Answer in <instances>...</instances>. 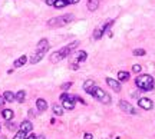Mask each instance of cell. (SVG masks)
Returning a JSON list of instances; mask_svg holds the SVG:
<instances>
[{"mask_svg":"<svg viewBox=\"0 0 155 139\" xmlns=\"http://www.w3.org/2000/svg\"><path fill=\"white\" fill-rule=\"evenodd\" d=\"M138 106L145 109V110H151V109L154 107V103H152V100L148 99V97H141V99H138Z\"/></svg>","mask_w":155,"mask_h":139,"instance_id":"8","label":"cell"},{"mask_svg":"<svg viewBox=\"0 0 155 139\" xmlns=\"http://www.w3.org/2000/svg\"><path fill=\"white\" fill-rule=\"evenodd\" d=\"M119 107H121V110L126 112V113L136 115V109H135V107H133L129 102H126V100H119Z\"/></svg>","mask_w":155,"mask_h":139,"instance_id":"7","label":"cell"},{"mask_svg":"<svg viewBox=\"0 0 155 139\" xmlns=\"http://www.w3.org/2000/svg\"><path fill=\"white\" fill-rule=\"evenodd\" d=\"M73 19H75V16H73L72 13H69V14H63V16L53 17V19L47 20V26H49V27H62V26L69 24Z\"/></svg>","mask_w":155,"mask_h":139,"instance_id":"4","label":"cell"},{"mask_svg":"<svg viewBox=\"0 0 155 139\" xmlns=\"http://www.w3.org/2000/svg\"><path fill=\"white\" fill-rule=\"evenodd\" d=\"M26 139H37V136L34 133H30V135H26Z\"/></svg>","mask_w":155,"mask_h":139,"instance_id":"30","label":"cell"},{"mask_svg":"<svg viewBox=\"0 0 155 139\" xmlns=\"http://www.w3.org/2000/svg\"><path fill=\"white\" fill-rule=\"evenodd\" d=\"M86 52L85 50H80V52H78L73 57H72V63H70V67L73 69V70H76L78 67H79V63H82V62H85L86 60Z\"/></svg>","mask_w":155,"mask_h":139,"instance_id":"6","label":"cell"},{"mask_svg":"<svg viewBox=\"0 0 155 139\" xmlns=\"http://www.w3.org/2000/svg\"><path fill=\"white\" fill-rule=\"evenodd\" d=\"M0 128H1V125H0Z\"/></svg>","mask_w":155,"mask_h":139,"instance_id":"36","label":"cell"},{"mask_svg":"<svg viewBox=\"0 0 155 139\" xmlns=\"http://www.w3.org/2000/svg\"><path fill=\"white\" fill-rule=\"evenodd\" d=\"M141 70H142V66H141V64H133V66H132V72H133V73H139Z\"/></svg>","mask_w":155,"mask_h":139,"instance_id":"26","label":"cell"},{"mask_svg":"<svg viewBox=\"0 0 155 139\" xmlns=\"http://www.w3.org/2000/svg\"><path fill=\"white\" fill-rule=\"evenodd\" d=\"M95 85V82H93V79H88L85 83H83V90H86V89H89L90 86Z\"/></svg>","mask_w":155,"mask_h":139,"instance_id":"24","label":"cell"},{"mask_svg":"<svg viewBox=\"0 0 155 139\" xmlns=\"http://www.w3.org/2000/svg\"><path fill=\"white\" fill-rule=\"evenodd\" d=\"M0 139H6V136H0Z\"/></svg>","mask_w":155,"mask_h":139,"instance_id":"35","label":"cell"},{"mask_svg":"<svg viewBox=\"0 0 155 139\" xmlns=\"http://www.w3.org/2000/svg\"><path fill=\"white\" fill-rule=\"evenodd\" d=\"M53 113L56 116H62L63 115V106L60 105H53Z\"/></svg>","mask_w":155,"mask_h":139,"instance_id":"19","label":"cell"},{"mask_svg":"<svg viewBox=\"0 0 155 139\" xmlns=\"http://www.w3.org/2000/svg\"><path fill=\"white\" fill-rule=\"evenodd\" d=\"M145 53L146 52H145L144 49H135L133 50V56H145Z\"/></svg>","mask_w":155,"mask_h":139,"instance_id":"25","label":"cell"},{"mask_svg":"<svg viewBox=\"0 0 155 139\" xmlns=\"http://www.w3.org/2000/svg\"><path fill=\"white\" fill-rule=\"evenodd\" d=\"M24 99H26V92H24V90H19V92L14 95V100L19 102V103H22Z\"/></svg>","mask_w":155,"mask_h":139,"instance_id":"18","label":"cell"},{"mask_svg":"<svg viewBox=\"0 0 155 139\" xmlns=\"http://www.w3.org/2000/svg\"><path fill=\"white\" fill-rule=\"evenodd\" d=\"M60 100L63 102V103H62V106L65 107V109L72 110V109L75 107V100H76V96H73V95H67V93H63V95H60Z\"/></svg>","mask_w":155,"mask_h":139,"instance_id":"5","label":"cell"},{"mask_svg":"<svg viewBox=\"0 0 155 139\" xmlns=\"http://www.w3.org/2000/svg\"><path fill=\"white\" fill-rule=\"evenodd\" d=\"M55 1H56V0H46V4H47V6H53V4H55Z\"/></svg>","mask_w":155,"mask_h":139,"instance_id":"31","label":"cell"},{"mask_svg":"<svg viewBox=\"0 0 155 139\" xmlns=\"http://www.w3.org/2000/svg\"><path fill=\"white\" fill-rule=\"evenodd\" d=\"M78 44H79V42L75 40V42L69 43V44L65 46V47H62L60 50H57V52H55V53H52L50 54V62H52V63H57V62H60L62 59L67 57V56H69V54L72 53V52L78 47Z\"/></svg>","mask_w":155,"mask_h":139,"instance_id":"1","label":"cell"},{"mask_svg":"<svg viewBox=\"0 0 155 139\" xmlns=\"http://www.w3.org/2000/svg\"><path fill=\"white\" fill-rule=\"evenodd\" d=\"M26 135H27V133H26V132H23L22 129H20V130L14 135V138H13V139H26Z\"/></svg>","mask_w":155,"mask_h":139,"instance_id":"23","label":"cell"},{"mask_svg":"<svg viewBox=\"0 0 155 139\" xmlns=\"http://www.w3.org/2000/svg\"><path fill=\"white\" fill-rule=\"evenodd\" d=\"M88 95H90L92 97H96L99 102H102V103H105V105H109L112 102V99H111V96L106 93V92H103L100 87H98V86H90L89 89H86L85 90Z\"/></svg>","mask_w":155,"mask_h":139,"instance_id":"3","label":"cell"},{"mask_svg":"<svg viewBox=\"0 0 155 139\" xmlns=\"http://www.w3.org/2000/svg\"><path fill=\"white\" fill-rule=\"evenodd\" d=\"M4 103H6V99H4V96H0V107L4 106Z\"/></svg>","mask_w":155,"mask_h":139,"instance_id":"29","label":"cell"},{"mask_svg":"<svg viewBox=\"0 0 155 139\" xmlns=\"http://www.w3.org/2000/svg\"><path fill=\"white\" fill-rule=\"evenodd\" d=\"M44 54H46V52H43V50H36V53L30 57V63L34 64V63H39L42 59L44 57Z\"/></svg>","mask_w":155,"mask_h":139,"instance_id":"10","label":"cell"},{"mask_svg":"<svg viewBox=\"0 0 155 139\" xmlns=\"http://www.w3.org/2000/svg\"><path fill=\"white\" fill-rule=\"evenodd\" d=\"M106 83H108V86L111 87L112 90L121 92V83H119L118 80H115V79H112V77H106Z\"/></svg>","mask_w":155,"mask_h":139,"instance_id":"9","label":"cell"},{"mask_svg":"<svg viewBox=\"0 0 155 139\" xmlns=\"http://www.w3.org/2000/svg\"><path fill=\"white\" fill-rule=\"evenodd\" d=\"M39 139H44V136L43 135H39Z\"/></svg>","mask_w":155,"mask_h":139,"instance_id":"34","label":"cell"},{"mask_svg":"<svg viewBox=\"0 0 155 139\" xmlns=\"http://www.w3.org/2000/svg\"><path fill=\"white\" fill-rule=\"evenodd\" d=\"M83 138H85V139H93V136H92V133H85V135H83Z\"/></svg>","mask_w":155,"mask_h":139,"instance_id":"33","label":"cell"},{"mask_svg":"<svg viewBox=\"0 0 155 139\" xmlns=\"http://www.w3.org/2000/svg\"><path fill=\"white\" fill-rule=\"evenodd\" d=\"M99 6V0H88V10L95 11Z\"/></svg>","mask_w":155,"mask_h":139,"instance_id":"16","label":"cell"},{"mask_svg":"<svg viewBox=\"0 0 155 139\" xmlns=\"http://www.w3.org/2000/svg\"><path fill=\"white\" fill-rule=\"evenodd\" d=\"M55 6L56 9H62V7H65V6H67V1L66 0H56L55 1Z\"/></svg>","mask_w":155,"mask_h":139,"instance_id":"21","label":"cell"},{"mask_svg":"<svg viewBox=\"0 0 155 139\" xmlns=\"http://www.w3.org/2000/svg\"><path fill=\"white\" fill-rule=\"evenodd\" d=\"M3 96H4V99H6V102H13V100H14V93L10 92V90H6Z\"/></svg>","mask_w":155,"mask_h":139,"instance_id":"20","label":"cell"},{"mask_svg":"<svg viewBox=\"0 0 155 139\" xmlns=\"http://www.w3.org/2000/svg\"><path fill=\"white\" fill-rule=\"evenodd\" d=\"M128 79H129V72H125V70L118 72V80L119 82H126Z\"/></svg>","mask_w":155,"mask_h":139,"instance_id":"17","label":"cell"},{"mask_svg":"<svg viewBox=\"0 0 155 139\" xmlns=\"http://www.w3.org/2000/svg\"><path fill=\"white\" fill-rule=\"evenodd\" d=\"M32 123H30V120H23L22 123H20V129H22L23 132H26V133H29L30 130H32Z\"/></svg>","mask_w":155,"mask_h":139,"instance_id":"14","label":"cell"},{"mask_svg":"<svg viewBox=\"0 0 155 139\" xmlns=\"http://www.w3.org/2000/svg\"><path fill=\"white\" fill-rule=\"evenodd\" d=\"M102 36H103V32H102V29H100V27H98V29L93 32V39H95V40H98V39H100Z\"/></svg>","mask_w":155,"mask_h":139,"instance_id":"22","label":"cell"},{"mask_svg":"<svg viewBox=\"0 0 155 139\" xmlns=\"http://www.w3.org/2000/svg\"><path fill=\"white\" fill-rule=\"evenodd\" d=\"M135 85L138 86V89H141L142 92H149L152 90L155 86L154 77L151 75H139L135 79Z\"/></svg>","mask_w":155,"mask_h":139,"instance_id":"2","label":"cell"},{"mask_svg":"<svg viewBox=\"0 0 155 139\" xmlns=\"http://www.w3.org/2000/svg\"><path fill=\"white\" fill-rule=\"evenodd\" d=\"M36 106H37V110H40V112H44L46 109H47V102L44 100V99H37L36 100Z\"/></svg>","mask_w":155,"mask_h":139,"instance_id":"12","label":"cell"},{"mask_svg":"<svg viewBox=\"0 0 155 139\" xmlns=\"http://www.w3.org/2000/svg\"><path fill=\"white\" fill-rule=\"evenodd\" d=\"M16 128H17L16 123H13V122H10V120H7V129H9V130H14Z\"/></svg>","mask_w":155,"mask_h":139,"instance_id":"27","label":"cell"},{"mask_svg":"<svg viewBox=\"0 0 155 139\" xmlns=\"http://www.w3.org/2000/svg\"><path fill=\"white\" fill-rule=\"evenodd\" d=\"M67 4H76L78 1H80V0H66Z\"/></svg>","mask_w":155,"mask_h":139,"instance_id":"32","label":"cell"},{"mask_svg":"<svg viewBox=\"0 0 155 139\" xmlns=\"http://www.w3.org/2000/svg\"><path fill=\"white\" fill-rule=\"evenodd\" d=\"M36 50H43V52H47V50H49V42H47L46 39L39 40L37 46H36Z\"/></svg>","mask_w":155,"mask_h":139,"instance_id":"11","label":"cell"},{"mask_svg":"<svg viewBox=\"0 0 155 139\" xmlns=\"http://www.w3.org/2000/svg\"><path fill=\"white\" fill-rule=\"evenodd\" d=\"M72 86V82H66V83H63L62 85V90H66V89H69Z\"/></svg>","mask_w":155,"mask_h":139,"instance_id":"28","label":"cell"},{"mask_svg":"<svg viewBox=\"0 0 155 139\" xmlns=\"http://www.w3.org/2000/svg\"><path fill=\"white\" fill-rule=\"evenodd\" d=\"M1 116L4 120H11L13 116H14V112L11 110V109H3V112H1Z\"/></svg>","mask_w":155,"mask_h":139,"instance_id":"13","label":"cell"},{"mask_svg":"<svg viewBox=\"0 0 155 139\" xmlns=\"http://www.w3.org/2000/svg\"><path fill=\"white\" fill-rule=\"evenodd\" d=\"M26 62H27V57H26V56L23 54V56H20L19 59H16V60H14L13 66H14V67H22V66H23L24 63H26Z\"/></svg>","mask_w":155,"mask_h":139,"instance_id":"15","label":"cell"}]
</instances>
